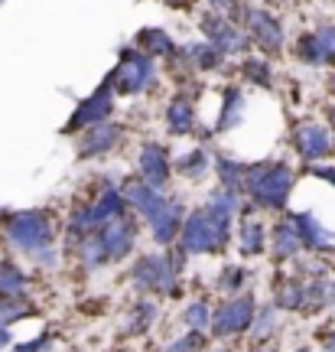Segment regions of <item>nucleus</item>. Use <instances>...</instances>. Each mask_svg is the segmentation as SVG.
<instances>
[{
	"label": "nucleus",
	"instance_id": "f257e3e1",
	"mask_svg": "<svg viewBox=\"0 0 335 352\" xmlns=\"http://www.w3.org/2000/svg\"><path fill=\"white\" fill-rule=\"evenodd\" d=\"M3 239L13 252L26 254L39 267H56L59 252H56V222L43 209H26V212H7L0 215Z\"/></svg>",
	"mask_w": 335,
	"mask_h": 352
},
{
	"label": "nucleus",
	"instance_id": "f03ea898",
	"mask_svg": "<svg viewBox=\"0 0 335 352\" xmlns=\"http://www.w3.org/2000/svg\"><path fill=\"white\" fill-rule=\"evenodd\" d=\"M231 226H235V215L215 209V206H202L196 212L186 215L183 232H179V254L183 258H196V254H218L231 245Z\"/></svg>",
	"mask_w": 335,
	"mask_h": 352
},
{
	"label": "nucleus",
	"instance_id": "7ed1b4c3",
	"mask_svg": "<svg viewBox=\"0 0 335 352\" xmlns=\"http://www.w3.org/2000/svg\"><path fill=\"white\" fill-rule=\"evenodd\" d=\"M183 254L176 252H150L140 254L130 267V284L143 294H153V297H176L179 294V274H183Z\"/></svg>",
	"mask_w": 335,
	"mask_h": 352
},
{
	"label": "nucleus",
	"instance_id": "20e7f679",
	"mask_svg": "<svg viewBox=\"0 0 335 352\" xmlns=\"http://www.w3.org/2000/svg\"><path fill=\"white\" fill-rule=\"evenodd\" d=\"M293 192V170L286 164H254L244 170V196L257 209L280 212Z\"/></svg>",
	"mask_w": 335,
	"mask_h": 352
},
{
	"label": "nucleus",
	"instance_id": "39448f33",
	"mask_svg": "<svg viewBox=\"0 0 335 352\" xmlns=\"http://www.w3.org/2000/svg\"><path fill=\"white\" fill-rule=\"evenodd\" d=\"M257 316V300L254 294H238V297H224L215 310H211V327L209 333L218 340H231V336H244Z\"/></svg>",
	"mask_w": 335,
	"mask_h": 352
},
{
	"label": "nucleus",
	"instance_id": "423d86ee",
	"mask_svg": "<svg viewBox=\"0 0 335 352\" xmlns=\"http://www.w3.org/2000/svg\"><path fill=\"white\" fill-rule=\"evenodd\" d=\"M150 78H153V59L143 56V52L124 50V56H121V63H117V69L111 76V85L114 91L137 95V91H143L150 85Z\"/></svg>",
	"mask_w": 335,
	"mask_h": 352
},
{
	"label": "nucleus",
	"instance_id": "0eeeda50",
	"mask_svg": "<svg viewBox=\"0 0 335 352\" xmlns=\"http://www.w3.org/2000/svg\"><path fill=\"white\" fill-rule=\"evenodd\" d=\"M98 241H101V248H104V258H108V264L124 261V258H130V254H134L137 222L130 219V215H124V219H117V222H111V226L101 228V232H98Z\"/></svg>",
	"mask_w": 335,
	"mask_h": 352
},
{
	"label": "nucleus",
	"instance_id": "6e6552de",
	"mask_svg": "<svg viewBox=\"0 0 335 352\" xmlns=\"http://www.w3.org/2000/svg\"><path fill=\"white\" fill-rule=\"evenodd\" d=\"M293 147L297 153L306 160V164H316V160H323L332 153V134L325 131L323 124H316V121H306V124H299L293 131Z\"/></svg>",
	"mask_w": 335,
	"mask_h": 352
},
{
	"label": "nucleus",
	"instance_id": "1a4fd4ad",
	"mask_svg": "<svg viewBox=\"0 0 335 352\" xmlns=\"http://www.w3.org/2000/svg\"><path fill=\"white\" fill-rule=\"evenodd\" d=\"M137 170H140V179L153 189H163L170 183V173H173V164L157 140H147L140 147V160H137Z\"/></svg>",
	"mask_w": 335,
	"mask_h": 352
},
{
	"label": "nucleus",
	"instance_id": "9d476101",
	"mask_svg": "<svg viewBox=\"0 0 335 352\" xmlns=\"http://www.w3.org/2000/svg\"><path fill=\"white\" fill-rule=\"evenodd\" d=\"M111 78L104 82V85L91 95V98H85L82 104H78V111L72 114V121L65 124V131H78V127H95V124H104L108 121V114H111Z\"/></svg>",
	"mask_w": 335,
	"mask_h": 352
},
{
	"label": "nucleus",
	"instance_id": "9b49d317",
	"mask_svg": "<svg viewBox=\"0 0 335 352\" xmlns=\"http://www.w3.org/2000/svg\"><path fill=\"white\" fill-rule=\"evenodd\" d=\"M121 189H124L127 209H134V212L140 215L143 222H150V219H153V215H157L163 206L170 202V196H166V192H160V189L147 186V183H143L140 176H137V179H127Z\"/></svg>",
	"mask_w": 335,
	"mask_h": 352
},
{
	"label": "nucleus",
	"instance_id": "f8f14e48",
	"mask_svg": "<svg viewBox=\"0 0 335 352\" xmlns=\"http://www.w3.org/2000/svg\"><path fill=\"white\" fill-rule=\"evenodd\" d=\"M183 222H186V206L179 199H170L166 206H163L160 212L150 219V235H153V241L160 245V248H166V245H173V241H179V232H183Z\"/></svg>",
	"mask_w": 335,
	"mask_h": 352
},
{
	"label": "nucleus",
	"instance_id": "ddd939ff",
	"mask_svg": "<svg viewBox=\"0 0 335 352\" xmlns=\"http://www.w3.org/2000/svg\"><path fill=\"white\" fill-rule=\"evenodd\" d=\"M202 30H205V36L215 50L222 52H241L248 46V39L241 36V30H238L228 16H218V13H209V16H202Z\"/></svg>",
	"mask_w": 335,
	"mask_h": 352
},
{
	"label": "nucleus",
	"instance_id": "4468645a",
	"mask_svg": "<svg viewBox=\"0 0 335 352\" xmlns=\"http://www.w3.org/2000/svg\"><path fill=\"white\" fill-rule=\"evenodd\" d=\"M297 56L306 65H329L335 63V26L316 30L297 43Z\"/></svg>",
	"mask_w": 335,
	"mask_h": 352
},
{
	"label": "nucleus",
	"instance_id": "2eb2a0df",
	"mask_svg": "<svg viewBox=\"0 0 335 352\" xmlns=\"http://www.w3.org/2000/svg\"><path fill=\"white\" fill-rule=\"evenodd\" d=\"M290 219H293V226H297L306 252H332L335 248V235L312 212H293Z\"/></svg>",
	"mask_w": 335,
	"mask_h": 352
},
{
	"label": "nucleus",
	"instance_id": "dca6fc26",
	"mask_svg": "<svg viewBox=\"0 0 335 352\" xmlns=\"http://www.w3.org/2000/svg\"><path fill=\"white\" fill-rule=\"evenodd\" d=\"M121 127L111 124V121H104V124H95L88 127V134L82 138V144H78V157H101V153H108L117 147V140H121Z\"/></svg>",
	"mask_w": 335,
	"mask_h": 352
},
{
	"label": "nucleus",
	"instance_id": "f3484780",
	"mask_svg": "<svg viewBox=\"0 0 335 352\" xmlns=\"http://www.w3.org/2000/svg\"><path fill=\"white\" fill-rule=\"evenodd\" d=\"M270 252H273L277 261H290V258H297L299 252H306V248H303V239H299V232H297V226H293L290 215L280 219V222L270 228Z\"/></svg>",
	"mask_w": 335,
	"mask_h": 352
},
{
	"label": "nucleus",
	"instance_id": "a211bd4d",
	"mask_svg": "<svg viewBox=\"0 0 335 352\" xmlns=\"http://www.w3.org/2000/svg\"><path fill=\"white\" fill-rule=\"evenodd\" d=\"M248 30H251V36H254V43H257L261 50L277 52L280 46H284V30H280V23L273 20L270 13L251 10L248 13Z\"/></svg>",
	"mask_w": 335,
	"mask_h": 352
},
{
	"label": "nucleus",
	"instance_id": "6ab92c4d",
	"mask_svg": "<svg viewBox=\"0 0 335 352\" xmlns=\"http://www.w3.org/2000/svg\"><path fill=\"white\" fill-rule=\"evenodd\" d=\"M270 245V232L264 226L261 219H241V226H238V252L244 254V258H257L264 254V248Z\"/></svg>",
	"mask_w": 335,
	"mask_h": 352
},
{
	"label": "nucleus",
	"instance_id": "aec40b11",
	"mask_svg": "<svg viewBox=\"0 0 335 352\" xmlns=\"http://www.w3.org/2000/svg\"><path fill=\"white\" fill-rule=\"evenodd\" d=\"M325 307H335V280H329V277H312V280H306L303 314H319Z\"/></svg>",
	"mask_w": 335,
	"mask_h": 352
},
{
	"label": "nucleus",
	"instance_id": "412c9836",
	"mask_svg": "<svg viewBox=\"0 0 335 352\" xmlns=\"http://www.w3.org/2000/svg\"><path fill=\"white\" fill-rule=\"evenodd\" d=\"M157 320H160V307H157V300L143 297V300L134 303V310H130V316H127L124 333L127 336H140V333H147Z\"/></svg>",
	"mask_w": 335,
	"mask_h": 352
},
{
	"label": "nucleus",
	"instance_id": "4be33fe9",
	"mask_svg": "<svg viewBox=\"0 0 335 352\" xmlns=\"http://www.w3.org/2000/svg\"><path fill=\"white\" fill-rule=\"evenodd\" d=\"M303 303H306V280L290 277V280H284V284H280L273 307H277V310H303Z\"/></svg>",
	"mask_w": 335,
	"mask_h": 352
},
{
	"label": "nucleus",
	"instance_id": "5701e85b",
	"mask_svg": "<svg viewBox=\"0 0 335 352\" xmlns=\"http://www.w3.org/2000/svg\"><path fill=\"white\" fill-rule=\"evenodd\" d=\"M244 164H235V160H228V157H215V173H218V186L224 189H235L244 196Z\"/></svg>",
	"mask_w": 335,
	"mask_h": 352
},
{
	"label": "nucleus",
	"instance_id": "b1692460",
	"mask_svg": "<svg viewBox=\"0 0 335 352\" xmlns=\"http://www.w3.org/2000/svg\"><path fill=\"white\" fill-rule=\"evenodd\" d=\"M30 277L16 264H0V297H26Z\"/></svg>",
	"mask_w": 335,
	"mask_h": 352
},
{
	"label": "nucleus",
	"instance_id": "393cba45",
	"mask_svg": "<svg viewBox=\"0 0 335 352\" xmlns=\"http://www.w3.org/2000/svg\"><path fill=\"white\" fill-rule=\"evenodd\" d=\"M166 127L173 131V134H189L192 127H196V114H192V104L186 98H176L170 104V111H166Z\"/></svg>",
	"mask_w": 335,
	"mask_h": 352
},
{
	"label": "nucleus",
	"instance_id": "a878e982",
	"mask_svg": "<svg viewBox=\"0 0 335 352\" xmlns=\"http://www.w3.org/2000/svg\"><path fill=\"white\" fill-rule=\"evenodd\" d=\"M211 164H215V160H211L205 151H189L176 160V170L186 176V179H202V176L211 170Z\"/></svg>",
	"mask_w": 335,
	"mask_h": 352
},
{
	"label": "nucleus",
	"instance_id": "bb28decb",
	"mask_svg": "<svg viewBox=\"0 0 335 352\" xmlns=\"http://www.w3.org/2000/svg\"><path fill=\"white\" fill-rule=\"evenodd\" d=\"M244 284H248V267H241V264H228L218 280H215V287L222 290L224 297H238V294H244Z\"/></svg>",
	"mask_w": 335,
	"mask_h": 352
},
{
	"label": "nucleus",
	"instance_id": "cd10ccee",
	"mask_svg": "<svg viewBox=\"0 0 335 352\" xmlns=\"http://www.w3.org/2000/svg\"><path fill=\"white\" fill-rule=\"evenodd\" d=\"M183 56L192 59L196 69H218L222 65V52L215 50L211 43H189V46H183Z\"/></svg>",
	"mask_w": 335,
	"mask_h": 352
},
{
	"label": "nucleus",
	"instance_id": "c85d7f7f",
	"mask_svg": "<svg viewBox=\"0 0 335 352\" xmlns=\"http://www.w3.org/2000/svg\"><path fill=\"white\" fill-rule=\"evenodd\" d=\"M183 323H186V329H192V333H205V329L211 327V307L209 300H192L183 307Z\"/></svg>",
	"mask_w": 335,
	"mask_h": 352
},
{
	"label": "nucleus",
	"instance_id": "c756f323",
	"mask_svg": "<svg viewBox=\"0 0 335 352\" xmlns=\"http://www.w3.org/2000/svg\"><path fill=\"white\" fill-rule=\"evenodd\" d=\"M248 333L257 346H264V342L270 340L273 333H277V307H264V310H257V316H254V323H251Z\"/></svg>",
	"mask_w": 335,
	"mask_h": 352
},
{
	"label": "nucleus",
	"instance_id": "7c9ffc66",
	"mask_svg": "<svg viewBox=\"0 0 335 352\" xmlns=\"http://www.w3.org/2000/svg\"><path fill=\"white\" fill-rule=\"evenodd\" d=\"M30 314H33V303L26 297H0V327H10Z\"/></svg>",
	"mask_w": 335,
	"mask_h": 352
},
{
	"label": "nucleus",
	"instance_id": "2f4dec72",
	"mask_svg": "<svg viewBox=\"0 0 335 352\" xmlns=\"http://www.w3.org/2000/svg\"><path fill=\"white\" fill-rule=\"evenodd\" d=\"M140 46L150 52V59H153V56H173L176 52L173 39L166 36L163 30H143V33H140Z\"/></svg>",
	"mask_w": 335,
	"mask_h": 352
},
{
	"label": "nucleus",
	"instance_id": "473e14b6",
	"mask_svg": "<svg viewBox=\"0 0 335 352\" xmlns=\"http://www.w3.org/2000/svg\"><path fill=\"white\" fill-rule=\"evenodd\" d=\"M205 346H209L205 333H192V329H186L179 340H170L160 352H205Z\"/></svg>",
	"mask_w": 335,
	"mask_h": 352
},
{
	"label": "nucleus",
	"instance_id": "72a5a7b5",
	"mask_svg": "<svg viewBox=\"0 0 335 352\" xmlns=\"http://www.w3.org/2000/svg\"><path fill=\"white\" fill-rule=\"evenodd\" d=\"M238 121H241V95H238V88H228L224 91V111H222V121H218V131H231Z\"/></svg>",
	"mask_w": 335,
	"mask_h": 352
},
{
	"label": "nucleus",
	"instance_id": "f704fd0d",
	"mask_svg": "<svg viewBox=\"0 0 335 352\" xmlns=\"http://www.w3.org/2000/svg\"><path fill=\"white\" fill-rule=\"evenodd\" d=\"M244 76H248L251 82H257V85H267V82H270V69H267V63H261V59H248V63H244Z\"/></svg>",
	"mask_w": 335,
	"mask_h": 352
},
{
	"label": "nucleus",
	"instance_id": "c9c22d12",
	"mask_svg": "<svg viewBox=\"0 0 335 352\" xmlns=\"http://www.w3.org/2000/svg\"><path fill=\"white\" fill-rule=\"evenodd\" d=\"M56 349V342H52L49 333H43V336H36L33 342H23V346H16L13 352H52Z\"/></svg>",
	"mask_w": 335,
	"mask_h": 352
},
{
	"label": "nucleus",
	"instance_id": "e433bc0d",
	"mask_svg": "<svg viewBox=\"0 0 335 352\" xmlns=\"http://www.w3.org/2000/svg\"><path fill=\"white\" fill-rule=\"evenodd\" d=\"M312 176H319V179H325V183H332L335 186V166H310Z\"/></svg>",
	"mask_w": 335,
	"mask_h": 352
},
{
	"label": "nucleus",
	"instance_id": "4c0bfd02",
	"mask_svg": "<svg viewBox=\"0 0 335 352\" xmlns=\"http://www.w3.org/2000/svg\"><path fill=\"white\" fill-rule=\"evenodd\" d=\"M10 327H0V349H7V346H10Z\"/></svg>",
	"mask_w": 335,
	"mask_h": 352
},
{
	"label": "nucleus",
	"instance_id": "58836bf2",
	"mask_svg": "<svg viewBox=\"0 0 335 352\" xmlns=\"http://www.w3.org/2000/svg\"><path fill=\"white\" fill-rule=\"evenodd\" d=\"M325 349H329V352H335V333H332V336H329V340H325Z\"/></svg>",
	"mask_w": 335,
	"mask_h": 352
},
{
	"label": "nucleus",
	"instance_id": "ea45409f",
	"mask_svg": "<svg viewBox=\"0 0 335 352\" xmlns=\"http://www.w3.org/2000/svg\"><path fill=\"white\" fill-rule=\"evenodd\" d=\"M251 352H273V349H267V346H254Z\"/></svg>",
	"mask_w": 335,
	"mask_h": 352
},
{
	"label": "nucleus",
	"instance_id": "a19ab883",
	"mask_svg": "<svg viewBox=\"0 0 335 352\" xmlns=\"http://www.w3.org/2000/svg\"><path fill=\"white\" fill-rule=\"evenodd\" d=\"M215 352H231V349H228V346H218V349H215Z\"/></svg>",
	"mask_w": 335,
	"mask_h": 352
},
{
	"label": "nucleus",
	"instance_id": "79ce46f5",
	"mask_svg": "<svg viewBox=\"0 0 335 352\" xmlns=\"http://www.w3.org/2000/svg\"><path fill=\"white\" fill-rule=\"evenodd\" d=\"M166 3H179V0H166Z\"/></svg>",
	"mask_w": 335,
	"mask_h": 352
},
{
	"label": "nucleus",
	"instance_id": "37998d69",
	"mask_svg": "<svg viewBox=\"0 0 335 352\" xmlns=\"http://www.w3.org/2000/svg\"><path fill=\"white\" fill-rule=\"evenodd\" d=\"M332 91H335V78H332Z\"/></svg>",
	"mask_w": 335,
	"mask_h": 352
},
{
	"label": "nucleus",
	"instance_id": "c03bdc74",
	"mask_svg": "<svg viewBox=\"0 0 335 352\" xmlns=\"http://www.w3.org/2000/svg\"><path fill=\"white\" fill-rule=\"evenodd\" d=\"M297 352H306V349H297Z\"/></svg>",
	"mask_w": 335,
	"mask_h": 352
}]
</instances>
